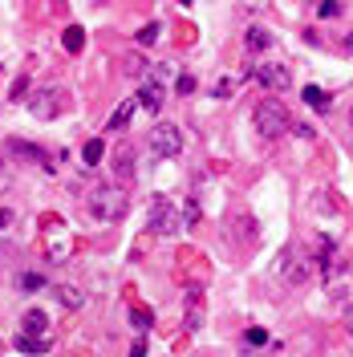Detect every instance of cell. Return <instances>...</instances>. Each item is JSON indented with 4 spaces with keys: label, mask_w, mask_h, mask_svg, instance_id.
Listing matches in <instances>:
<instances>
[{
    "label": "cell",
    "mask_w": 353,
    "mask_h": 357,
    "mask_svg": "<svg viewBox=\"0 0 353 357\" xmlns=\"http://www.w3.org/2000/svg\"><path fill=\"white\" fill-rule=\"evenodd\" d=\"M114 175L134 178V146H118V155H114Z\"/></svg>",
    "instance_id": "obj_12"
},
{
    "label": "cell",
    "mask_w": 353,
    "mask_h": 357,
    "mask_svg": "<svg viewBox=\"0 0 353 357\" xmlns=\"http://www.w3.org/2000/svg\"><path fill=\"white\" fill-rule=\"evenodd\" d=\"M17 349H21V354H45V349H49V337L17 333Z\"/></svg>",
    "instance_id": "obj_16"
},
{
    "label": "cell",
    "mask_w": 353,
    "mask_h": 357,
    "mask_svg": "<svg viewBox=\"0 0 353 357\" xmlns=\"http://www.w3.org/2000/svg\"><path fill=\"white\" fill-rule=\"evenodd\" d=\"M24 292H37V289H45V276L41 272H21V280H17Z\"/></svg>",
    "instance_id": "obj_20"
},
{
    "label": "cell",
    "mask_w": 353,
    "mask_h": 357,
    "mask_svg": "<svg viewBox=\"0 0 353 357\" xmlns=\"http://www.w3.org/2000/svg\"><path fill=\"white\" fill-rule=\"evenodd\" d=\"M134 110H138V98L122 102V106L114 110V118H110V126H106V130H126V126H130V118H134Z\"/></svg>",
    "instance_id": "obj_14"
},
{
    "label": "cell",
    "mask_w": 353,
    "mask_h": 357,
    "mask_svg": "<svg viewBox=\"0 0 353 357\" xmlns=\"http://www.w3.org/2000/svg\"><path fill=\"white\" fill-rule=\"evenodd\" d=\"M102 155H106V142H102V138H89L86 146H82V158H86V167H98V162H102Z\"/></svg>",
    "instance_id": "obj_17"
},
{
    "label": "cell",
    "mask_w": 353,
    "mask_h": 357,
    "mask_svg": "<svg viewBox=\"0 0 353 357\" xmlns=\"http://www.w3.org/2000/svg\"><path fill=\"white\" fill-rule=\"evenodd\" d=\"M53 296H57L61 309H82V305H86V289H77V284H57Z\"/></svg>",
    "instance_id": "obj_10"
},
{
    "label": "cell",
    "mask_w": 353,
    "mask_h": 357,
    "mask_svg": "<svg viewBox=\"0 0 353 357\" xmlns=\"http://www.w3.org/2000/svg\"><path fill=\"white\" fill-rule=\"evenodd\" d=\"M317 17H321V21H333V17H341V4H337V0H325V4H317Z\"/></svg>",
    "instance_id": "obj_22"
},
{
    "label": "cell",
    "mask_w": 353,
    "mask_h": 357,
    "mask_svg": "<svg viewBox=\"0 0 353 357\" xmlns=\"http://www.w3.org/2000/svg\"><path fill=\"white\" fill-rule=\"evenodd\" d=\"M175 89H179V93H191V89H195V77H187V73H183V77L175 82Z\"/></svg>",
    "instance_id": "obj_28"
},
{
    "label": "cell",
    "mask_w": 353,
    "mask_h": 357,
    "mask_svg": "<svg viewBox=\"0 0 353 357\" xmlns=\"http://www.w3.org/2000/svg\"><path fill=\"white\" fill-rule=\"evenodd\" d=\"M268 45H272V33H268V29H260V24L248 29V37H243V49H248V53H264Z\"/></svg>",
    "instance_id": "obj_13"
},
{
    "label": "cell",
    "mask_w": 353,
    "mask_h": 357,
    "mask_svg": "<svg viewBox=\"0 0 353 357\" xmlns=\"http://www.w3.org/2000/svg\"><path fill=\"white\" fill-rule=\"evenodd\" d=\"M268 341H272V337H268L264 329H248V333H243V345H248V349H264Z\"/></svg>",
    "instance_id": "obj_19"
},
{
    "label": "cell",
    "mask_w": 353,
    "mask_h": 357,
    "mask_svg": "<svg viewBox=\"0 0 353 357\" xmlns=\"http://www.w3.org/2000/svg\"><path fill=\"white\" fill-rule=\"evenodd\" d=\"M252 77H256V86L268 89V93H280V89L292 86V73L285 66H276V61H264V66L252 69Z\"/></svg>",
    "instance_id": "obj_8"
},
{
    "label": "cell",
    "mask_w": 353,
    "mask_h": 357,
    "mask_svg": "<svg viewBox=\"0 0 353 357\" xmlns=\"http://www.w3.org/2000/svg\"><path fill=\"white\" fill-rule=\"evenodd\" d=\"M195 220H199V203H195V195H191V199H187V207H183V223L191 227Z\"/></svg>",
    "instance_id": "obj_25"
},
{
    "label": "cell",
    "mask_w": 353,
    "mask_h": 357,
    "mask_svg": "<svg viewBox=\"0 0 353 357\" xmlns=\"http://www.w3.org/2000/svg\"><path fill=\"white\" fill-rule=\"evenodd\" d=\"M305 102H309V106H317V110H325V102H329V98H325L317 86H309V89H305Z\"/></svg>",
    "instance_id": "obj_24"
},
{
    "label": "cell",
    "mask_w": 353,
    "mask_h": 357,
    "mask_svg": "<svg viewBox=\"0 0 353 357\" xmlns=\"http://www.w3.org/2000/svg\"><path fill=\"white\" fill-rule=\"evenodd\" d=\"M61 45H66L69 53H77V49L86 45V29H77V24H69L66 33H61Z\"/></svg>",
    "instance_id": "obj_18"
},
{
    "label": "cell",
    "mask_w": 353,
    "mask_h": 357,
    "mask_svg": "<svg viewBox=\"0 0 353 357\" xmlns=\"http://www.w3.org/2000/svg\"><path fill=\"white\" fill-rule=\"evenodd\" d=\"M276 276L285 280L288 289H305L313 276V260L301 252V248H280V256H276Z\"/></svg>",
    "instance_id": "obj_3"
},
{
    "label": "cell",
    "mask_w": 353,
    "mask_h": 357,
    "mask_svg": "<svg viewBox=\"0 0 353 357\" xmlns=\"http://www.w3.org/2000/svg\"><path fill=\"white\" fill-rule=\"evenodd\" d=\"M341 49H345V53H350V57H353V29H350V33H345V37H341Z\"/></svg>",
    "instance_id": "obj_30"
},
{
    "label": "cell",
    "mask_w": 353,
    "mask_h": 357,
    "mask_svg": "<svg viewBox=\"0 0 353 357\" xmlns=\"http://www.w3.org/2000/svg\"><path fill=\"white\" fill-rule=\"evenodd\" d=\"M163 89H167V82H158V77L138 82V106H142V110H151V114H158V110H163Z\"/></svg>",
    "instance_id": "obj_9"
},
{
    "label": "cell",
    "mask_w": 353,
    "mask_h": 357,
    "mask_svg": "<svg viewBox=\"0 0 353 357\" xmlns=\"http://www.w3.org/2000/svg\"><path fill=\"white\" fill-rule=\"evenodd\" d=\"M61 106H66V93H61L57 86H41L33 98H29V110L37 114V118H57Z\"/></svg>",
    "instance_id": "obj_7"
},
{
    "label": "cell",
    "mask_w": 353,
    "mask_h": 357,
    "mask_svg": "<svg viewBox=\"0 0 353 357\" xmlns=\"http://www.w3.org/2000/svg\"><path fill=\"white\" fill-rule=\"evenodd\" d=\"M8 155L24 158V162H45V151L33 146V142H24V138H8Z\"/></svg>",
    "instance_id": "obj_11"
},
{
    "label": "cell",
    "mask_w": 353,
    "mask_h": 357,
    "mask_svg": "<svg viewBox=\"0 0 353 357\" xmlns=\"http://www.w3.org/2000/svg\"><path fill=\"white\" fill-rule=\"evenodd\" d=\"M24 333L45 337V333H49V317H45L41 309H29V312H24Z\"/></svg>",
    "instance_id": "obj_15"
},
{
    "label": "cell",
    "mask_w": 353,
    "mask_h": 357,
    "mask_svg": "<svg viewBox=\"0 0 353 357\" xmlns=\"http://www.w3.org/2000/svg\"><path fill=\"white\" fill-rule=\"evenodd\" d=\"M147 146H151L155 158H175L179 151H183V134H179V126H171V122H158L155 130H151V138H147Z\"/></svg>",
    "instance_id": "obj_5"
},
{
    "label": "cell",
    "mask_w": 353,
    "mask_h": 357,
    "mask_svg": "<svg viewBox=\"0 0 353 357\" xmlns=\"http://www.w3.org/2000/svg\"><path fill=\"white\" fill-rule=\"evenodd\" d=\"M130 321H134V329H151V325H155V312H151V309H142V305H138V309L130 312Z\"/></svg>",
    "instance_id": "obj_21"
},
{
    "label": "cell",
    "mask_w": 353,
    "mask_h": 357,
    "mask_svg": "<svg viewBox=\"0 0 353 357\" xmlns=\"http://www.w3.org/2000/svg\"><path fill=\"white\" fill-rule=\"evenodd\" d=\"M236 86H240V77H220V86H211V93H216V98H227Z\"/></svg>",
    "instance_id": "obj_23"
},
{
    "label": "cell",
    "mask_w": 353,
    "mask_h": 357,
    "mask_svg": "<svg viewBox=\"0 0 353 357\" xmlns=\"http://www.w3.org/2000/svg\"><path fill=\"white\" fill-rule=\"evenodd\" d=\"M126 73H138V77L147 82V61H142V57H130V61H126Z\"/></svg>",
    "instance_id": "obj_26"
},
{
    "label": "cell",
    "mask_w": 353,
    "mask_h": 357,
    "mask_svg": "<svg viewBox=\"0 0 353 357\" xmlns=\"http://www.w3.org/2000/svg\"><path fill=\"white\" fill-rule=\"evenodd\" d=\"M155 37H158V24H147V29L138 33V45H155Z\"/></svg>",
    "instance_id": "obj_27"
},
{
    "label": "cell",
    "mask_w": 353,
    "mask_h": 357,
    "mask_svg": "<svg viewBox=\"0 0 353 357\" xmlns=\"http://www.w3.org/2000/svg\"><path fill=\"white\" fill-rule=\"evenodd\" d=\"M130 357H147V341H142V337H138V341H134V349H130Z\"/></svg>",
    "instance_id": "obj_29"
},
{
    "label": "cell",
    "mask_w": 353,
    "mask_h": 357,
    "mask_svg": "<svg viewBox=\"0 0 353 357\" xmlns=\"http://www.w3.org/2000/svg\"><path fill=\"white\" fill-rule=\"evenodd\" d=\"M350 122H353V114H350Z\"/></svg>",
    "instance_id": "obj_34"
},
{
    "label": "cell",
    "mask_w": 353,
    "mask_h": 357,
    "mask_svg": "<svg viewBox=\"0 0 353 357\" xmlns=\"http://www.w3.org/2000/svg\"><path fill=\"white\" fill-rule=\"evenodd\" d=\"M4 183H8V171H4V162H0V191H4Z\"/></svg>",
    "instance_id": "obj_33"
},
{
    "label": "cell",
    "mask_w": 353,
    "mask_h": 357,
    "mask_svg": "<svg viewBox=\"0 0 353 357\" xmlns=\"http://www.w3.org/2000/svg\"><path fill=\"white\" fill-rule=\"evenodd\" d=\"M252 122H256V134L268 138V142H276V138H285V134L292 130V118H288L280 98H264V102L252 110Z\"/></svg>",
    "instance_id": "obj_2"
},
{
    "label": "cell",
    "mask_w": 353,
    "mask_h": 357,
    "mask_svg": "<svg viewBox=\"0 0 353 357\" xmlns=\"http://www.w3.org/2000/svg\"><path fill=\"white\" fill-rule=\"evenodd\" d=\"M345 325H350V329H353V301H350V305H345Z\"/></svg>",
    "instance_id": "obj_32"
},
{
    "label": "cell",
    "mask_w": 353,
    "mask_h": 357,
    "mask_svg": "<svg viewBox=\"0 0 353 357\" xmlns=\"http://www.w3.org/2000/svg\"><path fill=\"white\" fill-rule=\"evenodd\" d=\"M256 236H260V227H256V220H252V211H232L227 220H223V240L236 248H252L256 244Z\"/></svg>",
    "instance_id": "obj_4"
},
{
    "label": "cell",
    "mask_w": 353,
    "mask_h": 357,
    "mask_svg": "<svg viewBox=\"0 0 353 357\" xmlns=\"http://www.w3.org/2000/svg\"><path fill=\"white\" fill-rule=\"evenodd\" d=\"M0 227H13V211H4V207H0Z\"/></svg>",
    "instance_id": "obj_31"
},
{
    "label": "cell",
    "mask_w": 353,
    "mask_h": 357,
    "mask_svg": "<svg viewBox=\"0 0 353 357\" xmlns=\"http://www.w3.org/2000/svg\"><path fill=\"white\" fill-rule=\"evenodd\" d=\"M147 223H151V231H158V236H171V231L179 227L175 203L167 199V195H155V199H151V215H147Z\"/></svg>",
    "instance_id": "obj_6"
},
{
    "label": "cell",
    "mask_w": 353,
    "mask_h": 357,
    "mask_svg": "<svg viewBox=\"0 0 353 357\" xmlns=\"http://www.w3.org/2000/svg\"><path fill=\"white\" fill-rule=\"evenodd\" d=\"M86 203H89V215L93 220H106V223H118L130 211V195H126L122 183H98V187H89Z\"/></svg>",
    "instance_id": "obj_1"
}]
</instances>
